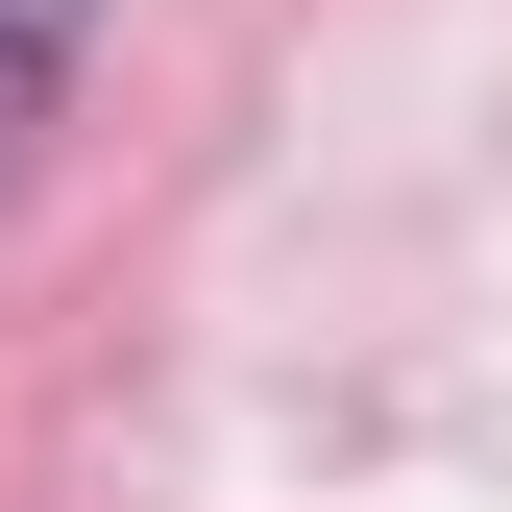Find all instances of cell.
I'll use <instances>...</instances> for the list:
<instances>
[{
  "label": "cell",
  "mask_w": 512,
  "mask_h": 512,
  "mask_svg": "<svg viewBox=\"0 0 512 512\" xmlns=\"http://www.w3.org/2000/svg\"><path fill=\"white\" fill-rule=\"evenodd\" d=\"M49 74H74V0H0V122H25Z\"/></svg>",
  "instance_id": "obj_1"
}]
</instances>
